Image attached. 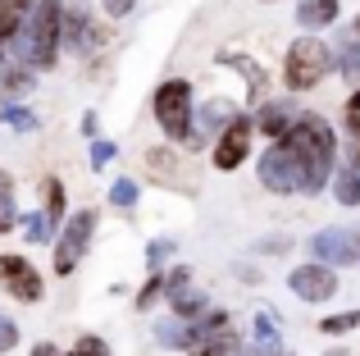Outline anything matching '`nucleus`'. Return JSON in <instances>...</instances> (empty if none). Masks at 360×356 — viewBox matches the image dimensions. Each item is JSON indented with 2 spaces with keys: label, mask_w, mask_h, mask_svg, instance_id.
Instances as JSON below:
<instances>
[{
  "label": "nucleus",
  "mask_w": 360,
  "mask_h": 356,
  "mask_svg": "<svg viewBox=\"0 0 360 356\" xmlns=\"http://www.w3.org/2000/svg\"><path fill=\"white\" fill-rule=\"evenodd\" d=\"M274 146L288 155L292 178H297V192H319V187L333 178L338 137L319 115H297V124H292Z\"/></svg>",
  "instance_id": "nucleus-1"
},
{
  "label": "nucleus",
  "mask_w": 360,
  "mask_h": 356,
  "mask_svg": "<svg viewBox=\"0 0 360 356\" xmlns=\"http://www.w3.org/2000/svg\"><path fill=\"white\" fill-rule=\"evenodd\" d=\"M60 18H64V0H32L18 37L9 42L27 69H51L60 60Z\"/></svg>",
  "instance_id": "nucleus-2"
},
{
  "label": "nucleus",
  "mask_w": 360,
  "mask_h": 356,
  "mask_svg": "<svg viewBox=\"0 0 360 356\" xmlns=\"http://www.w3.org/2000/svg\"><path fill=\"white\" fill-rule=\"evenodd\" d=\"M333 69V46H324L319 37H297L288 46V60H283V78L292 91H310L328 78Z\"/></svg>",
  "instance_id": "nucleus-3"
},
{
  "label": "nucleus",
  "mask_w": 360,
  "mask_h": 356,
  "mask_svg": "<svg viewBox=\"0 0 360 356\" xmlns=\"http://www.w3.org/2000/svg\"><path fill=\"white\" fill-rule=\"evenodd\" d=\"M155 119L169 142H192V82L169 78L155 87Z\"/></svg>",
  "instance_id": "nucleus-4"
},
{
  "label": "nucleus",
  "mask_w": 360,
  "mask_h": 356,
  "mask_svg": "<svg viewBox=\"0 0 360 356\" xmlns=\"http://www.w3.org/2000/svg\"><path fill=\"white\" fill-rule=\"evenodd\" d=\"M105 42V32L96 27L87 0H64V18H60V46H69L73 55H96V46Z\"/></svg>",
  "instance_id": "nucleus-5"
},
{
  "label": "nucleus",
  "mask_w": 360,
  "mask_h": 356,
  "mask_svg": "<svg viewBox=\"0 0 360 356\" xmlns=\"http://www.w3.org/2000/svg\"><path fill=\"white\" fill-rule=\"evenodd\" d=\"M91 229H96V210H78L64 224L60 242H55V274L69 279L73 269H78V260L87 256V247H91Z\"/></svg>",
  "instance_id": "nucleus-6"
},
{
  "label": "nucleus",
  "mask_w": 360,
  "mask_h": 356,
  "mask_svg": "<svg viewBox=\"0 0 360 356\" xmlns=\"http://www.w3.org/2000/svg\"><path fill=\"white\" fill-rule=\"evenodd\" d=\"M251 133H255V124L246 115L229 119V128H224L219 142H214V170H238L246 155H251Z\"/></svg>",
  "instance_id": "nucleus-7"
},
{
  "label": "nucleus",
  "mask_w": 360,
  "mask_h": 356,
  "mask_svg": "<svg viewBox=\"0 0 360 356\" xmlns=\"http://www.w3.org/2000/svg\"><path fill=\"white\" fill-rule=\"evenodd\" d=\"M288 288L301 302H328V297L338 293V274L328 265H315V260H310V265H297L288 274Z\"/></svg>",
  "instance_id": "nucleus-8"
},
{
  "label": "nucleus",
  "mask_w": 360,
  "mask_h": 356,
  "mask_svg": "<svg viewBox=\"0 0 360 356\" xmlns=\"http://www.w3.org/2000/svg\"><path fill=\"white\" fill-rule=\"evenodd\" d=\"M0 288L18 302H37L41 297V274L23 256H0Z\"/></svg>",
  "instance_id": "nucleus-9"
},
{
  "label": "nucleus",
  "mask_w": 360,
  "mask_h": 356,
  "mask_svg": "<svg viewBox=\"0 0 360 356\" xmlns=\"http://www.w3.org/2000/svg\"><path fill=\"white\" fill-rule=\"evenodd\" d=\"M310 256L315 265H356V247H352V229H319L310 238Z\"/></svg>",
  "instance_id": "nucleus-10"
},
{
  "label": "nucleus",
  "mask_w": 360,
  "mask_h": 356,
  "mask_svg": "<svg viewBox=\"0 0 360 356\" xmlns=\"http://www.w3.org/2000/svg\"><path fill=\"white\" fill-rule=\"evenodd\" d=\"M27 87H32V69L5 46V51H0V91H5V96H23Z\"/></svg>",
  "instance_id": "nucleus-11"
},
{
  "label": "nucleus",
  "mask_w": 360,
  "mask_h": 356,
  "mask_svg": "<svg viewBox=\"0 0 360 356\" xmlns=\"http://www.w3.org/2000/svg\"><path fill=\"white\" fill-rule=\"evenodd\" d=\"M251 124H255V128H260V133H269V137H274V142H278V137H283V133H288V128H292V124H297V110H292V106H288V101H269V106H260V115H255V119H251Z\"/></svg>",
  "instance_id": "nucleus-12"
},
{
  "label": "nucleus",
  "mask_w": 360,
  "mask_h": 356,
  "mask_svg": "<svg viewBox=\"0 0 360 356\" xmlns=\"http://www.w3.org/2000/svg\"><path fill=\"white\" fill-rule=\"evenodd\" d=\"M338 0H297V23L310 27V32H319V27L338 23Z\"/></svg>",
  "instance_id": "nucleus-13"
},
{
  "label": "nucleus",
  "mask_w": 360,
  "mask_h": 356,
  "mask_svg": "<svg viewBox=\"0 0 360 356\" xmlns=\"http://www.w3.org/2000/svg\"><path fill=\"white\" fill-rule=\"evenodd\" d=\"M155 338L165 343V348H174V352H187V348H196V324L192 320H160L155 324Z\"/></svg>",
  "instance_id": "nucleus-14"
},
{
  "label": "nucleus",
  "mask_w": 360,
  "mask_h": 356,
  "mask_svg": "<svg viewBox=\"0 0 360 356\" xmlns=\"http://www.w3.org/2000/svg\"><path fill=\"white\" fill-rule=\"evenodd\" d=\"M27 9H32V0H0V51H5V46L18 37Z\"/></svg>",
  "instance_id": "nucleus-15"
},
{
  "label": "nucleus",
  "mask_w": 360,
  "mask_h": 356,
  "mask_svg": "<svg viewBox=\"0 0 360 356\" xmlns=\"http://www.w3.org/2000/svg\"><path fill=\"white\" fill-rule=\"evenodd\" d=\"M169 302H174V315H178V320H192V324L210 311V306H205V293H192V288H178Z\"/></svg>",
  "instance_id": "nucleus-16"
},
{
  "label": "nucleus",
  "mask_w": 360,
  "mask_h": 356,
  "mask_svg": "<svg viewBox=\"0 0 360 356\" xmlns=\"http://www.w3.org/2000/svg\"><path fill=\"white\" fill-rule=\"evenodd\" d=\"M338 46H342V51H338V60H333V64L342 69V78H347V82H360V37L347 32Z\"/></svg>",
  "instance_id": "nucleus-17"
},
{
  "label": "nucleus",
  "mask_w": 360,
  "mask_h": 356,
  "mask_svg": "<svg viewBox=\"0 0 360 356\" xmlns=\"http://www.w3.org/2000/svg\"><path fill=\"white\" fill-rule=\"evenodd\" d=\"M219 64H229V69L246 73V87H251V96H260L264 91V69L255 60H246V55H219Z\"/></svg>",
  "instance_id": "nucleus-18"
},
{
  "label": "nucleus",
  "mask_w": 360,
  "mask_h": 356,
  "mask_svg": "<svg viewBox=\"0 0 360 356\" xmlns=\"http://www.w3.org/2000/svg\"><path fill=\"white\" fill-rule=\"evenodd\" d=\"M333 196H338L342 205H360V174L352 170V165H347V170L333 178Z\"/></svg>",
  "instance_id": "nucleus-19"
},
{
  "label": "nucleus",
  "mask_w": 360,
  "mask_h": 356,
  "mask_svg": "<svg viewBox=\"0 0 360 356\" xmlns=\"http://www.w3.org/2000/svg\"><path fill=\"white\" fill-rule=\"evenodd\" d=\"M14 220H18V210H14V183H9V174L0 170V233L14 229Z\"/></svg>",
  "instance_id": "nucleus-20"
},
{
  "label": "nucleus",
  "mask_w": 360,
  "mask_h": 356,
  "mask_svg": "<svg viewBox=\"0 0 360 356\" xmlns=\"http://www.w3.org/2000/svg\"><path fill=\"white\" fill-rule=\"evenodd\" d=\"M51 233H55V224H51V215H23V238L27 242H51Z\"/></svg>",
  "instance_id": "nucleus-21"
},
{
  "label": "nucleus",
  "mask_w": 360,
  "mask_h": 356,
  "mask_svg": "<svg viewBox=\"0 0 360 356\" xmlns=\"http://www.w3.org/2000/svg\"><path fill=\"white\" fill-rule=\"evenodd\" d=\"M229 115H233L229 101H210V106H205V115H201V128H229V124H224ZM233 119H238V115H233Z\"/></svg>",
  "instance_id": "nucleus-22"
},
{
  "label": "nucleus",
  "mask_w": 360,
  "mask_h": 356,
  "mask_svg": "<svg viewBox=\"0 0 360 356\" xmlns=\"http://www.w3.org/2000/svg\"><path fill=\"white\" fill-rule=\"evenodd\" d=\"M324 333H352V329H360V311H342V315H328L324 324H319Z\"/></svg>",
  "instance_id": "nucleus-23"
},
{
  "label": "nucleus",
  "mask_w": 360,
  "mask_h": 356,
  "mask_svg": "<svg viewBox=\"0 0 360 356\" xmlns=\"http://www.w3.org/2000/svg\"><path fill=\"white\" fill-rule=\"evenodd\" d=\"M46 215H51V224L64 215V187H60V178H46Z\"/></svg>",
  "instance_id": "nucleus-24"
},
{
  "label": "nucleus",
  "mask_w": 360,
  "mask_h": 356,
  "mask_svg": "<svg viewBox=\"0 0 360 356\" xmlns=\"http://www.w3.org/2000/svg\"><path fill=\"white\" fill-rule=\"evenodd\" d=\"M0 119H5L9 128H18V133H32V128H37V115H27L23 106H5V115H0Z\"/></svg>",
  "instance_id": "nucleus-25"
},
{
  "label": "nucleus",
  "mask_w": 360,
  "mask_h": 356,
  "mask_svg": "<svg viewBox=\"0 0 360 356\" xmlns=\"http://www.w3.org/2000/svg\"><path fill=\"white\" fill-rule=\"evenodd\" d=\"M110 201L123 205V210H128V205H137V183H132V178H119V183L110 187Z\"/></svg>",
  "instance_id": "nucleus-26"
},
{
  "label": "nucleus",
  "mask_w": 360,
  "mask_h": 356,
  "mask_svg": "<svg viewBox=\"0 0 360 356\" xmlns=\"http://www.w3.org/2000/svg\"><path fill=\"white\" fill-rule=\"evenodd\" d=\"M255 348H278V329L269 315H255Z\"/></svg>",
  "instance_id": "nucleus-27"
},
{
  "label": "nucleus",
  "mask_w": 360,
  "mask_h": 356,
  "mask_svg": "<svg viewBox=\"0 0 360 356\" xmlns=\"http://www.w3.org/2000/svg\"><path fill=\"white\" fill-rule=\"evenodd\" d=\"M347 133H352V142H360V87L347 96Z\"/></svg>",
  "instance_id": "nucleus-28"
},
{
  "label": "nucleus",
  "mask_w": 360,
  "mask_h": 356,
  "mask_svg": "<svg viewBox=\"0 0 360 356\" xmlns=\"http://www.w3.org/2000/svg\"><path fill=\"white\" fill-rule=\"evenodd\" d=\"M115 155H119V146H115V142H91V170H105Z\"/></svg>",
  "instance_id": "nucleus-29"
},
{
  "label": "nucleus",
  "mask_w": 360,
  "mask_h": 356,
  "mask_svg": "<svg viewBox=\"0 0 360 356\" xmlns=\"http://www.w3.org/2000/svg\"><path fill=\"white\" fill-rule=\"evenodd\" d=\"M73 356H110V348L96 338V333H82V338H78V348H73Z\"/></svg>",
  "instance_id": "nucleus-30"
},
{
  "label": "nucleus",
  "mask_w": 360,
  "mask_h": 356,
  "mask_svg": "<svg viewBox=\"0 0 360 356\" xmlns=\"http://www.w3.org/2000/svg\"><path fill=\"white\" fill-rule=\"evenodd\" d=\"M169 256H174V242H169V238H160V242H150V247H146V260H150V269H160Z\"/></svg>",
  "instance_id": "nucleus-31"
},
{
  "label": "nucleus",
  "mask_w": 360,
  "mask_h": 356,
  "mask_svg": "<svg viewBox=\"0 0 360 356\" xmlns=\"http://www.w3.org/2000/svg\"><path fill=\"white\" fill-rule=\"evenodd\" d=\"M229 352H233V333H224V338H214V343L192 348V356H229Z\"/></svg>",
  "instance_id": "nucleus-32"
},
{
  "label": "nucleus",
  "mask_w": 360,
  "mask_h": 356,
  "mask_svg": "<svg viewBox=\"0 0 360 356\" xmlns=\"http://www.w3.org/2000/svg\"><path fill=\"white\" fill-rule=\"evenodd\" d=\"M160 288H165V284H160V279L150 274V284H146V288H141V293H137V311H150V302H155V297H160Z\"/></svg>",
  "instance_id": "nucleus-33"
},
{
  "label": "nucleus",
  "mask_w": 360,
  "mask_h": 356,
  "mask_svg": "<svg viewBox=\"0 0 360 356\" xmlns=\"http://www.w3.org/2000/svg\"><path fill=\"white\" fill-rule=\"evenodd\" d=\"M14 343H18V324L0 315V352H9V348H14Z\"/></svg>",
  "instance_id": "nucleus-34"
},
{
  "label": "nucleus",
  "mask_w": 360,
  "mask_h": 356,
  "mask_svg": "<svg viewBox=\"0 0 360 356\" xmlns=\"http://www.w3.org/2000/svg\"><path fill=\"white\" fill-rule=\"evenodd\" d=\"M105 9L115 18H123V14H132V9H137V0H105Z\"/></svg>",
  "instance_id": "nucleus-35"
},
{
  "label": "nucleus",
  "mask_w": 360,
  "mask_h": 356,
  "mask_svg": "<svg viewBox=\"0 0 360 356\" xmlns=\"http://www.w3.org/2000/svg\"><path fill=\"white\" fill-rule=\"evenodd\" d=\"M32 356H64V352H60V348H51V343H41V348H37Z\"/></svg>",
  "instance_id": "nucleus-36"
},
{
  "label": "nucleus",
  "mask_w": 360,
  "mask_h": 356,
  "mask_svg": "<svg viewBox=\"0 0 360 356\" xmlns=\"http://www.w3.org/2000/svg\"><path fill=\"white\" fill-rule=\"evenodd\" d=\"M352 170L360 174V142H352Z\"/></svg>",
  "instance_id": "nucleus-37"
},
{
  "label": "nucleus",
  "mask_w": 360,
  "mask_h": 356,
  "mask_svg": "<svg viewBox=\"0 0 360 356\" xmlns=\"http://www.w3.org/2000/svg\"><path fill=\"white\" fill-rule=\"evenodd\" d=\"M352 247H356V260H360V224L352 229Z\"/></svg>",
  "instance_id": "nucleus-38"
},
{
  "label": "nucleus",
  "mask_w": 360,
  "mask_h": 356,
  "mask_svg": "<svg viewBox=\"0 0 360 356\" xmlns=\"http://www.w3.org/2000/svg\"><path fill=\"white\" fill-rule=\"evenodd\" d=\"M328 356H347V352H328Z\"/></svg>",
  "instance_id": "nucleus-39"
}]
</instances>
